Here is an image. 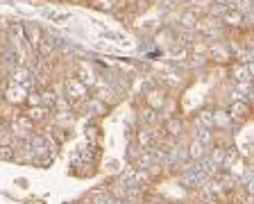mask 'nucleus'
I'll list each match as a JSON object with an SVG mask.
<instances>
[{
  "label": "nucleus",
  "instance_id": "nucleus-2",
  "mask_svg": "<svg viewBox=\"0 0 254 204\" xmlns=\"http://www.w3.org/2000/svg\"><path fill=\"white\" fill-rule=\"evenodd\" d=\"M27 98V89L25 86H21V84H14L11 82L9 86L5 89V100L9 102V105H23Z\"/></svg>",
  "mask_w": 254,
  "mask_h": 204
},
{
  "label": "nucleus",
  "instance_id": "nucleus-16",
  "mask_svg": "<svg viewBox=\"0 0 254 204\" xmlns=\"http://www.w3.org/2000/svg\"><path fill=\"white\" fill-rule=\"evenodd\" d=\"M46 16H48V18H53V21H59V23L68 21V18H70V14H66V11H53V9H48Z\"/></svg>",
  "mask_w": 254,
  "mask_h": 204
},
{
  "label": "nucleus",
  "instance_id": "nucleus-6",
  "mask_svg": "<svg viewBox=\"0 0 254 204\" xmlns=\"http://www.w3.org/2000/svg\"><path fill=\"white\" fill-rule=\"evenodd\" d=\"M30 77H32V73L27 70L25 66L11 68V82H14V84H21V86H25V84L30 82Z\"/></svg>",
  "mask_w": 254,
  "mask_h": 204
},
{
  "label": "nucleus",
  "instance_id": "nucleus-15",
  "mask_svg": "<svg viewBox=\"0 0 254 204\" xmlns=\"http://www.w3.org/2000/svg\"><path fill=\"white\" fill-rule=\"evenodd\" d=\"M197 143H202V145H209V143L213 141V136H211V132L206 130V127H202L200 132H197V138H195Z\"/></svg>",
  "mask_w": 254,
  "mask_h": 204
},
{
  "label": "nucleus",
  "instance_id": "nucleus-19",
  "mask_svg": "<svg viewBox=\"0 0 254 204\" xmlns=\"http://www.w3.org/2000/svg\"><path fill=\"white\" fill-rule=\"evenodd\" d=\"M25 102L30 107H39V105H41V93H39V91H32V93H27Z\"/></svg>",
  "mask_w": 254,
  "mask_h": 204
},
{
  "label": "nucleus",
  "instance_id": "nucleus-1",
  "mask_svg": "<svg viewBox=\"0 0 254 204\" xmlns=\"http://www.w3.org/2000/svg\"><path fill=\"white\" fill-rule=\"evenodd\" d=\"M86 86L82 82H79L77 77H70L66 79V93H68V100H73V102H79V100L86 98Z\"/></svg>",
  "mask_w": 254,
  "mask_h": 204
},
{
  "label": "nucleus",
  "instance_id": "nucleus-4",
  "mask_svg": "<svg viewBox=\"0 0 254 204\" xmlns=\"http://www.w3.org/2000/svg\"><path fill=\"white\" fill-rule=\"evenodd\" d=\"M252 73H254L252 64H238V66L232 68V77L236 82H252Z\"/></svg>",
  "mask_w": 254,
  "mask_h": 204
},
{
  "label": "nucleus",
  "instance_id": "nucleus-21",
  "mask_svg": "<svg viewBox=\"0 0 254 204\" xmlns=\"http://www.w3.org/2000/svg\"><path fill=\"white\" fill-rule=\"evenodd\" d=\"M166 130H168V134L177 136L182 132V123L180 121H168V125H166Z\"/></svg>",
  "mask_w": 254,
  "mask_h": 204
},
{
  "label": "nucleus",
  "instance_id": "nucleus-17",
  "mask_svg": "<svg viewBox=\"0 0 254 204\" xmlns=\"http://www.w3.org/2000/svg\"><path fill=\"white\" fill-rule=\"evenodd\" d=\"M93 95H95V100H100V102H107V100H111V91L105 89V86H98Z\"/></svg>",
  "mask_w": 254,
  "mask_h": 204
},
{
  "label": "nucleus",
  "instance_id": "nucleus-12",
  "mask_svg": "<svg viewBox=\"0 0 254 204\" xmlns=\"http://www.w3.org/2000/svg\"><path fill=\"white\" fill-rule=\"evenodd\" d=\"M145 100H148L150 109H161V105H164V93H159V91H150Z\"/></svg>",
  "mask_w": 254,
  "mask_h": 204
},
{
  "label": "nucleus",
  "instance_id": "nucleus-13",
  "mask_svg": "<svg viewBox=\"0 0 254 204\" xmlns=\"http://www.w3.org/2000/svg\"><path fill=\"white\" fill-rule=\"evenodd\" d=\"M189 157L190 159H202V157H204V145H202V143H197V141H193V143H190V147H189Z\"/></svg>",
  "mask_w": 254,
  "mask_h": 204
},
{
  "label": "nucleus",
  "instance_id": "nucleus-9",
  "mask_svg": "<svg viewBox=\"0 0 254 204\" xmlns=\"http://www.w3.org/2000/svg\"><path fill=\"white\" fill-rule=\"evenodd\" d=\"M46 114H48V109L39 105V107H30V109H27L23 116H25V118H30L32 123H41L43 118H46Z\"/></svg>",
  "mask_w": 254,
  "mask_h": 204
},
{
  "label": "nucleus",
  "instance_id": "nucleus-10",
  "mask_svg": "<svg viewBox=\"0 0 254 204\" xmlns=\"http://www.w3.org/2000/svg\"><path fill=\"white\" fill-rule=\"evenodd\" d=\"M222 21L227 23V25H234V27H238L241 23H243V14H238L236 9H227L225 14H222Z\"/></svg>",
  "mask_w": 254,
  "mask_h": 204
},
{
  "label": "nucleus",
  "instance_id": "nucleus-11",
  "mask_svg": "<svg viewBox=\"0 0 254 204\" xmlns=\"http://www.w3.org/2000/svg\"><path fill=\"white\" fill-rule=\"evenodd\" d=\"M57 105V93L50 89L41 91V107H46V109H50V107Z\"/></svg>",
  "mask_w": 254,
  "mask_h": 204
},
{
  "label": "nucleus",
  "instance_id": "nucleus-5",
  "mask_svg": "<svg viewBox=\"0 0 254 204\" xmlns=\"http://www.w3.org/2000/svg\"><path fill=\"white\" fill-rule=\"evenodd\" d=\"M77 79H79V82H82V84H84L86 89H89V86H95V73H93V68H91L86 62H82V64H79Z\"/></svg>",
  "mask_w": 254,
  "mask_h": 204
},
{
  "label": "nucleus",
  "instance_id": "nucleus-7",
  "mask_svg": "<svg viewBox=\"0 0 254 204\" xmlns=\"http://www.w3.org/2000/svg\"><path fill=\"white\" fill-rule=\"evenodd\" d=\"M23 30H25V39H27V43H30L34 50H37V46H39V41H41V30H39L37 25H23Z\"/></svg>",
  "mask_w": 254,
  "mask_h": 204
},
{
  "label": "nucleus",
  "instance_id": "nucleus-8",
  "mask_svg": "<svg viewBox=\"0 0 254 204\" xmlns=\"http://www.w3.org/2000/svg\"><path fill=\"white\" fill-rule=\"evenodd\" d=\"M57 46V41L55 39H48V37H41V41H39L37 46V53L41 55V57H50L53 55V48Z\"/></svg>",
  "mask_w": 254,
  "mask_h": 204
},
{
  "label": "nucleus",
  "instance_id": "nucleus-20",
  "mask_svg": "<svg viewBox=\"0 0 254 204\" xmlns=\"http://www.w3.org/2000/svg\"><path fill=\"white\" fill-rule=\"evenodd\" d=\"M114 2H116V0H95L93 5L102 11H109V9H114Z\"/></svg>",
  "mask_w": 254,
  "mask_h": 204
},
{
  "label": "nucleus",
  "instance_id": "nucleus-24",
  "mask_svg": "<svg viewBox=\"0 0 254 204\" xmlns=\"http://www.w3.org/2000/svg\"><path fill=\"white\" fill-rule=\"evenodd\" d=\"M211 159L216 163H222V159H225V150H222V147H216V150H213V154H211Z\"/></svg>",
  "mask_w": 254,
  "mask_h": 204
},
{
  "label": "nucleus",
  "instance_id": "nucleus-22",
  "mask_svg": "<svg viewBox=\"0 0 254 204\" xmlns=\"http://www.w3.org/2000/svg\"><path fill=\"white\" fill-rule=\"evenodd\" d=\"M0 159H14V147L11 145H0Z\"/></svg>",
  "mask_w": 254,
  "mask_h": 204
},
{
  "label": "nucleus",
  "instance_id": "nucleus-18",
  "mask_svg": "<svg viewBox=\"0 0 254 204\" xmlns=\"http://www.w3.org/2000/svg\"><path fill=\"white\" fill-rule=\"evenodd\" d=\"M200 123H202V127H213V114L211 111H200Z\"/></svg>",
  "mask_w": 254,
  "mask_h": 204
},
{
  "label": "nucleus",
  "instance_id": "nucleus-23",
  "mask_svg": "<svg viewBox=\"0 0 254 204\" xmlns=\"http://www.w3.org/2000/svg\"><path fill=\"white\" fill-rule=\"evenodd\" d=\"M195 21H197L195 14H186L184 18H182V25H184V27H193V25H195Z\"/></svg>",
  "mask_w": 254,
  "mask_h": 204
},
{
  "label": "nucleus",
  "instance_id": "nucleus-25",
  "mask_svg": "<svg viewBox=\"0 0 254 204\" xmlns=\"http://www.w3.org/2000/svg\"><path fill=\"white\" fill-rule=\"evenodd\" d=\"M141 118H143L145 123H152V121H154V109H145V111L141 114Z\"/></svg>",
  "mask_w": 254,
  "mask_h": 204
},
{
  "label": "nucleus",
  "instance_id": "nucleus-14",
  "mask_svg": "<svg viewBox=\"0 0 254 204\" xmlns=\"http://www.w3.org/2000/svg\"><path fill=\"white\" fill-rule=\"evenodd\" d=\"M229 114L227 111H218V114H213V125H220V127H225V125H229Z\"/></svg>",
  "mask_w": 254,
  "mask_h": 204
},
{
  "label": "nucleus",
  "instance_id": "nucleus-3",
  "mask_svg": "<svg viewBox=\"0 0 254 204\" xmlns=\"http://www.w3.org/2000/svg\"><path fill=\"white\" fill-rule=\"evenodd\" d=\"M227 114H229V118H232V121L241 123V121H245V118L250 116V105H248V102H243V100H234Z\"/></svg>",
  "mask_w": 254,
  "mask_h": 204
}]
</instances>
